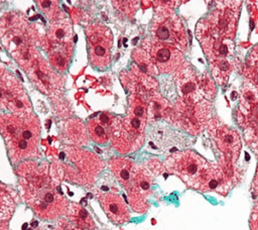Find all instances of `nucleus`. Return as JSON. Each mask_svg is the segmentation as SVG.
I'll use <instances>...</instances> for the list:
<instances>
[{
	"mask_svg": "<svg viewBox=\"0 0 258 230\" xmlns=\"http://www.w3.org/2000/svg\"><path fill=\"white\" fill-rule=\"evenodd\" d=\"M199 189L202 192H216L226 195L229 190V181L219 166L209 164L202 176Z\"/></svg>",
	"mask_w": 258,
	"mask_h": 230,
	"instance_id": "obj_18",
	"label": "nucleus"
},
{
	"mask_svg": "<svg viewBox=\"0 0 258 230\" xmlns=\"http://www.w3.org/2000/svg\"><path fill=\"white\" fill-rule=\"evenodd\" d=\"M147 118L146 103L140 97H132L127 116L123 119H113L111 136L114 147L120 152L138 149L144 141V128Z\"/></svg>",
	"mask_w": 258,
	"mask_h": 230,
	"instance_id": "obj_3",
	"label": "nucleus"
},
{
	"mask_svg": "<svg viewBox=\"0 0 258 230\" xmlns=\"http://www.w3.org/2000/svg\"><path fill=\"white\" fill-rule=\"evenodd\" d=\"M211 116V103L202 100L199 103L179 102L176 106V122L188 133H200L207 125Z\"/></svg>",
	"mask_w": 258,
	"mask_h": 230,
	"instance_id": "obj_9",
	"label": "nucleus"
},
{
	"mask_svg": "<svg viewBox=\"0 0 258 230\" xmlns=\"http://www.w3.org/2000/svg\"><path fill=\"white\" fill-rule=\"evenodd\" d=\"M153 40L184 51L187 36L181 20L173 14H159L152 23Z\"/></svg>",
	"mask_w": 258,
	"mask_h": 230,
	"instance_id": "obj_7",
	"label": "nucleus"
},
{
	"mask_svg": "<svg viewBox=\"0 0 258 230\" xmlns=\"http://www.w3.org/2000/svg\"><path fill=\"white\" fill-rule=\"evenodd\" d=\"M49 44H70L73 43V30L70 21L51 22L47 31Z\"/></svg>",
	"mask_w": 258,
	"mask_h": 230,
	"instance_id": "obj_22",
	"label": "nucleus"
},
{
	"mask_svg": "<svg viewBox=\"0 0 258 230\" xmlns=\"http://www.w3.org/2000/svg\"><path fill=\"white\" fill-rule=\"evenodd\" d=\"M0 108L12 114L30 113L29 99L19 81L0 66Z\"/></svg>",
	"mask_w": 258,
	"mask_h": 230,
	"instance_id": "obj_6",
	"label": "nucleus"
},
{
	"mask_svg": "<svg viewBox=\"0 0 258 230\" xmlns=\"http://www.w3.org/2000/svg\"><path fill=\"white\" fill-rule=\"evenodd\" d=\"M252 189H253V194L258 197V166H257V171H256V176H255V179L253 182Z\"/></svg>",
	"mask_w": 258,
	"mask_h": 230,
	"instance_id": "obj_35",
	"label": "nucleus"
},
{
	"mask_svg": "<svg viewBox=\"0 0 258 230\" xmlns=\"http://www.w3.org/2000/svg\"><path fill=\"white\" fill-rule=\"evenodd\" d=\"M133 56H134L135 62L140 66V68L144 72H146V73H148L150 75H156L157 74L156 67L154 66L150 55L147 54L144 50L136 49L133 52Z\"/></svg>",
	"mask_w": 258,
	"mask_h": 230,
	"instance_id": "obj_31",
	"label": "nucleus"
},
{
	"mask_svg": "<svg viewBox=\"0 0 258 230\" xmlns=\"http://www.w3.org/2000/svg\"><path fill=\"white\" fill-rule=\"evenodd\" d=\"M67 215L69 220L80 229L93 230V228L95 227L93 218L91 217L89 212L80 204H71L67 212Z\"/></svg>",
	"mask_w": 258,
	"mask_h": 230,
	"instance_id": "obj_23",
	"label": "nucleus"
},
{
	"mask_svg": "<svg viewBox=\"0 0 258 230\" xmlns=\"http://www.w3.org/2000/svg\"><path fill=\"white\" fill-rule=\"evenodd\" d=\"M109 167L113 175L116 177L117 181L126 190L131 182L134 167L133 162L127 158L114 157L109 161Z\"/></svg>",
	"mask_w": 258,
	"mask_h": 230,
	"instance_id": "obj_21",
	"label": "nucleus"
},
{
	"mask_svg": "<svg viewBox=\"0 0 258 230\" xmlns=\"http://www.w3.org/2000/svg\"><path fill=\"white\" fill-rule=\"evenodd\" d=\"M0 132L12 163L36 156L40 125L37 117L31 112L1 115Z\"/></svg>",
	"mask_w": 258,
	"mask_h": 230,
	"instance_id": "obj_2",
	"label": "nucleus"
},
{
	"mask_svg": "<svg viewBox=\"0 0 258 230\" xmlns=\"http://www.w3.org/2000/svg\"><path fill=\"white\" fill-rule=\"evenodd\" d=\"M198 81L203 96H206L209 99H213L216 94V87L213 81L207 75L202 76L200 79H198Z\"/></svg>",
	"mask_w": 258,
	"mask_h": 230,
	"instance_id": "obj_32",
	"label": "nucleus"
},
{
	"mask_svg": "<svg viewBox=\"0 0 258 230\" xmlns=\"http://www.w3.org/2000/svg\"><path fill=\"white\" fill-rule=\"evenodd\" d=\"M208 165L205 158L191 150L175 152L165 160V166L169 172L195 189H199L202 176Z\"/></svg>",
	"mask_w": 258,
	"mask_h": 230,
	"instance_id": "obj_5",
	"label": "nucleus"
},
{
	"mask_svg": "<svg viewBox=\"0 0 258 230\" xmlns=\"http://www.w3.org/2000/svg\"><path fill=\"white\" fill-rule=\"evenodd\" d=\"M208 130L221 151L235 158L238 157L241 149V140L235 130L217 119L210 121Z\"/></svg>",
	"mask_w": 258,
	"mask_h": 230,
	"instance_id": "obj_14",
	"label": "nucleus"
},
{
	"mask_svg": "<svg viewBox=\"0 0 258 230\" xmlns=\"http://www.w3.org/2000/svg\"><path fill=\"white\" fill-rule=\"evenodd\" d=\"M149 55L161 73H171L177 71V69L184 63L182 52L172 46L152 41L148 46Z\"/></svg>",
	"mask_w": 258,
	"mask_h": 230,
	"instance_id": "obj_13",
	"label": "nucleus"
},
{
	"mask_svg": "<svg viewBox=\"0 0 258 230\" xmlns=\"http://www.w3.org/2000/svg\"><path fill=\"white\" fill-rule=\"evenodd\" d=\"M113 119L107 113H102L98 118H92L89 120L87 128L91 139L96 143L104 144L109 140L111 135V126Z\"/></svg>",
	"mask_w": 258,
	"mask_h": 230,
	"instance_id": "obj_19",
	"label": "nucleus"
},
{
	"mask_svg": "<svg viewBox=\"0 0 258 230\" xmlns=\"http://www.w3.org/2000/svg\"><path fill=\"white\" fill-rule=\"evenodd\" d=\"M147 110H148V117L152 115L154 119H157L160 117H166L168 114L173 113L170 110L168 103L162 97H159V96H155L151 99Z\"/></svg>",
	"mask_w": 258,
	"mask_h": 230,
	"instance_id": "obj_27",
	"label": "nucleus"
},
{
	"mask_svg": "<svg viewBox=\"0 0 258 230\" xmlns=\"http://www.w3.org/2000/svg\"><path fill=\"white\" fill-rule=\"evenodd\" d=\"M54 230H83L74 225L70 220L61 218L59 219L54 226Z\"/></svg>",
	"mask_w": 258,
	"mask_h": 230,
	"instance_id": "obj_33",
	"label": "nucleus"
},
{
	"mask_svg": "<svg viewBox=\"0 0 258 230\" xmlns=\"http://www.w3.org/2000/svg\"><path fill=\"white\" fill-rule=\"evenodd\" d=\"M174 80L182 101L196 104L203 100V93L200 89L199 81L196 78L192 68L186 62L177 69Z\"/></svg>",
	"mask_w": 258,
	"mask_h": 230,
	"instance_id": "obj_15",
	"label": "nucleus"
},
{
	"mask_svg": "<svg viewBox=\"0 0 258 230\" xmlns=\"http://www.w3.org/2000/svg\"><path fill=\"white\" fill-rule=\"evenodd\" d=\"M69 124V138L72 142L76 144H86L88 138L86 135V130L82 122L80 121H70Z\"/></svg>",
	"mask_w": 258,
	"mask_h": 230,
	"instance_id": "obj_30",
	"label": "nucleus"
},
{
	"mask_svg": "<svg viewBox=\"0 0 258 230\" xmlns=\"http://www.w3.org/2000/svg\"><path fill=\"white\" fill-rule=\"evenodd\" d=\"M89 59L96 68H106L111 61L113 36L111 30L99 23H94L86 28Z\"/></svg>",
	"mask_w": 258,
	"mask_h": 230,
	"instance_id": "obj_8",
	"label": "nucleus"
},
{
	"mask_svg": "<svg viewBox=\"0 0 258 230\" xmlns=\"http://www.w3.org/2000/svg\"><path fill=\"white\" fill-rule=\"evenodd\" d=\"M153 179L142 166L135 165L129 187L126 189L129 203L137 213H144L147 208V199L151 194Z\"/></svg>",
	"mask_w": 258,
	"mask_h": 230,
	"instance_id": "obj_11",
	"label": "nucleus"
},
{
	"mask_svg": "<svg viewBox=\"0 0 258 230\" xmlns=\"http://www.w3.org/2000/svg\"><path fill=\"white\" fill-rule=\"evenodd\" d=\"M56 164L62 179L87 187L96 181L104 167L103 161L94 153L75 147L61 150Z\"/></svg>",
	"mask_w": 258,
	"mask_h": 230,
	"instance_id": "obj_4",
	"label": "nucleus"
},
{
	"mask_svg": "<svg viewBox=\"0 0 258 230\" xmlns=\"http://www.w3.org/2000/svg\"><path fill=\"white\" fill-rule=\"evenodd\" d=\"M98 201L107 217L116 224H123L130 219V213L123 199L116 193L106 192L97 194Z\"/></svg>",
	"mask_w": 258,
	"mask_h": 230,
	"instance_id": "obj_17",
	"label": "nucleus"
},
{
	"mask_svg": "<svg viewBox=\"0 0 258 230\" xmlns=\"http://www.w3.org/2000/svg\"><path fill=\"white\" fill-rule=\"evenodd\" d=\"M211 65H212V74L215 80L218 82L219 85H224L227 82L234 68L233 63L227 59H220L211 63Z\"/></svg>",
	"mask_w": 258,
	"mask_h": 230,
	"instance_id": "obj_26",
	"label": "nucleus"
},
{
	"mask_svg": "<svg viewBox=\"0 0 258 230\" xmlns=\"http://www.w3.org/2000/svg\"><path fill=\"white\" fill-rule=\"evenodd\" d=\"M196 34L210 63L232 55L234 51L233 39L214 35L205 19L199 21Z\"/></svg>",
	"mask_w": 258,
	"mask_h": 230,
	"instance_id": "obj_10",
	"label": "nucleus"
},
{
	"mask_svg": "<svg viewBox=\"0 0 258 230\" xmlns=\"http://www.w3.org/2000/svg\"><path fill=\"white\" fill-rule=\"evenodd\" d=\"M258 105V88L249 80L241 88V109L247 114L255 111Z\"/></svg>",
	"mask_w": 258,
	"mask_h": 230,
	"instance_id": "obj_24",
	"label": "nucleus"
},
{
	"mask_svg": "<svg viewBox=\"0 0 258 230\" xmlns=\"http://www.w3.org/2000/svg\"><path fill=\"white\" fill-rule=\"evenodd\" d=\"M37 230H42V229H37Z\"/></svg>",
	"mask_w": 258,
	"mask_h": 230,
	"instance_id": "obj_36",
	"label": "nucleus"
},
{
	"mask_svg": "<svg viewBox=\"0 0 258 230\" xmlns=\"http://www.w3.org/2000/svg\"><path fill=\"white\" fill-rule=\"evenodd\" d=\"M204 19L214 35L222 38H234L238 20L237 10L221 6Z\"/></svg>",
	"mask_w": 258,
	"mask_h": 230,
	"instance_id": "obj_12",
	"label": "nucleus"
},
{
	"mask_svg": "<svg viewBox=\"0 0 258 230\" xmlns=\"http://www.w3.org/2000/svg\"><path fill=\"white\" fill-rule=\"evenodd\" d=\"M38 8L44 14V16L50 21L54 22L63 17V13L58 6L57 1H47V0H38L36 1Z\"/></svg>",
	"mask_w": 258,
	"mask_h": 230,
	"instance_id": "obj_28",
	"label": "nucleus"
},
{
	"mask_svg": "<svg viewBox=\"0 0 258 230\" xmlns=\"http://www.w3.org/2000/svg\"><path fill=\"white\" fill-rule=\"evenodd\" d=\"M15 207V193L10 188L0 183V220L9 219Z\"/></svg>",
	"mask_w": 258,
	"mask_h": 230,
	"instance_id": "obj_25",
	"label": "nucleus"
},
{
	"mask_svg": "<svg viewBox=\"0 0 258 230\" xmlns=\"http://www.w3.org/2000/svg\"><path fill=\"white\" fill-rule=\"evenodd\" d=\"M250 228L251 230H258V205L254 207L250 217Z\"/></svg>",
	"mask_w": 258,
	"mask_h": 230,
	"instance_id": "obj_34",
	"label": "nucleus"
},
{
	"mask_svg": "<svg viewBox=\"0 0 258 230\" xmlns=\"http://www.w3.org/2000/svg\"><path fill=\"white\" fill-rule=\"evenodd\" d=\"M22 197L37 217L44 220L66 215L70 204L51 181L46 165L23 162L18 167Z\"/></svg>",
	"mask_w": 258,
	"mask_h": 230,
	"instance_id": "obj_1",
	"label": "nucleus"
},
{
	"mask_svg": "<svg viewBox=\"0 0 258 230\" xmlns=\"http://www.w3.org/2000/svg\"><path fill=\"white\" fill-rule=\"evenodd\" d=\"M246 76L258 88V45L250 51L246 64Z\"/></svg>",
	"mask_w": 258,
	"mask_h": 230,
	"instance_id": "obj_29",
	"label": "nucleus"
},
{
	"mask_svg": "<svg viewBox=\"0 0 258 230\" xmlns=\"http://www.w3.org/2000/svg\"><path fill=\"white\" fill-rule=\"evenodd\" d=\"M25 71L36 88L45 94L52 93L60 87V78L40 55Z\"/></svg>",
	"mask_w": 258,
	"mask_h": 230,
	"instance_id": "obj_16",
	"label": "nucleus"
},
{
	"mask_svg": "<svg viewBox=\"0 0 258 230\" xmlns=\"http://www.w3.org/2000/svg\"><path fill=\"white\" fill-rule=\"evenodd\" d=\"M74 50V43L49 44L48 58L54 69L64 71L69 67Z\"/></svg>",
	"mask_w": 258,
	"mask_h": 230,
	"instance_id": "obj_20",
	"label": "nucleus"
}]
</instances>
